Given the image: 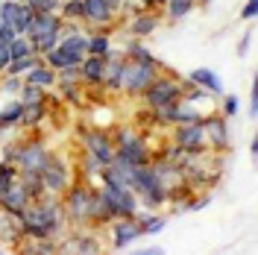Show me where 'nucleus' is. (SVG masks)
<instances>
[{
    "mask_svg": "<svg viewBox=\"0 0 258 255\" xmlns=\"http://www.w3.org/2000/svg\"><path fill=\"white\" fill-rule=\"evenodd\" d=\"M18 217H21L24 238H53V240H62L64 232L71 229V226H68V217H64L62 200H59V197H53V194H44V197L32 200L30 206L18 214Z\"/></svg>",
    "mask_w": 258,
    "mask_h": 255,
    "instance_id": "nucleus-1",
    "label": "nucleus"
},
{
    "mask_svg": "<svg viewBox=\"0 0 258 255\" xmlns=\"http://www.w3.org/2000/svg\"><path fill=\"white\" fill-rule=\"evenodd\" d=\"M258 114V85H252V91H249V117H255Z\"/></svg>",
    "mask_w": 258,
    "mask_h": 255,
    "instance_id": "nucleus-46",
    "label": "nucleus"
},
{
    "mask_svg": "<svg viewBox=\"0 0 258 255\" xmlns=\"http://www.w3.org/2000/svg\"><path fill=\"white\" fill-rule=\"evenodd\" d=\"M100 170H103V164L94 159V156H88V153H82V161H80V179H85V182H94L97 176H100Z\"/></svg>",
    "mask_w": 258,
    "mask_h": 255,
    "instance_id": "nucleus-34",
    "label": "nucleus"
},
{
    "mask_svg": "<svg viewBox=\"0 0 258 255\" xmlns=\"http://www.w3.org/2000/svg\"><path fill=\"white\" fill-rule=\"evenodd\" d=\"M170 141L176 144V147H182V150L194 153V156L209 150L203 120H197V123H176V126H173V132H170Z\"/></svg>",
    "mask_w": 258,
    "mask_h": 255,
    "instance_id": "nucleus-14",
    "label": "nucleus"
},
{
    "mask_svg": "<svg viewBox=\"0 0 258 255\" xmlns=\"http://www.w3.org/2000/svg\"><path fill=\"white\" fill-rule=\"evenodd\" d=\"M258 15V0H246V6L241 9V18L243 21H255Z\"/></svg>",
    "mask_w": 258,
    "mask_h": 255,
    "instance_id": "nucleus-41",
    "label": "nucleus"
},
{
    "mask_svg": "<svg viewBox=\"0 0 258 255\" xmlns=\"http://www.w3.org/2000/svg\"><path fill=\"white\" fill-rule=\"evenodd\" d=\"M97 197L103 200V206L112 211V217H138V211H141V200L135 197V191H132V188L103 185V182H100Z\"/></svg>",
    "mask_w": 258,
    "mask_h": 255,
    "instance_id": "nucleus-6",
    "label": "nucleus"
},
{
    "mask_svg": "<svg viewBox=\"0 0 258 255\" xmlns=\"http://www.w3.org/2000/svg\"><path fill=\"white\" fill-rule=\"evenodd\" d=\"M59 3L62 0H32L30 6L35 12H59Z\"/></svg>",
    "mask_w": 258,
    "mask_h": 255,
    "instance_id": "nucleus-40",
    "label": "nucleus"
},
{
    "mask_svg": "<svg viewBox=\"0 0 258 255\" xmlns=\"http://www.w3.org/2000/svg\"><path fill=\"white\" fill-rule=\"evenodd\" d=\"M103 71H106V56H85L80 62L82 88H103Z\"/></svg>",
    "mask_w": 258,
    "mask_h": 255,
    "instance_id": "nucleus-19",
    "label": "nucleus"
},
{
    "mask_svg": "<svg viewBox=\"0 0 258 255\" xmlns=\"http://www.w3.org/2000/svg\"><path fill=\"white\" fill-rule=\"evenodd\" d=\"M209 203H211L209 194H200V197H194V203L188 200V203L182 206V211H203V208H209Z\"/></svg>",
    "mask_w": 258,
    "mask_h": 255,
    "instance_id": "nucleus-39",
    "label": "nucleus"
},
{
    "mask_svg": "<svg viewBox=\"0 0 258 255\" xmlns=\"http://www.w3.org/2000/svg\"><path fill=\"white\" fill-rule=\"evenodd\" d=\"M74 167L59 156V153H50L44 167H41V182H44V194H53V197H62L68 191V185L74 182Z\"/></svg>",
    "mask_w": 258,
    "mask_h": 255,
    "instance_id": "nucleus-9",
    "label": "nucleus"
},
{
    "mask_svg": "<svg viewBox=\"0 0 258 255\" xmlns=\"http://www.w3.org/2000/svg\"><path fill=\"white\" fill-rule=\"evenodd\" d=\"M47 94H50V91H44V88L24 82V85H21V91H18V100H21V103H44Z\"/></svg>",
    "mask_w": 258,
    "mask_h": 255,
    "instance_id": "nucleus-35",
    "label": "nucleus"
},
{
    "mask_svg": "<svg viewBox=\"0 0 258 255\" xmlns=\"http://www.w3.org/2000/svg\"><path fill=\"white\" fill-rule=\"evenodd\" d=\"M59 200H62L68 226H74V229H91V226H88L91 200H94V185H91V182H85V179H74V182L68 185V191H64Z\"/></svg>",
    "mask_w": 258,
    "mask_h": 255,
    "instance_id": "nucleus-2",
    "label": "nucleus"
},
{
    "mask_svg": "<svg viewBox=\"0 0 258 255\" xmlns=\"http://www.w3.org/2000/svg\"><path fill=\"white\" fill-rule=\"evenodd\" d=\"M106 232H109V246H112L114 252L129 249L135 240L141 238V229H138L135 217H114L112 223L106 226Z\"/></svg>",
    "mask_w": 258,
    "mask_h": 255,
    "instance_id": "nucleus-15",
    "label": "nucleus"
},
{
    "mask_svg": "<svg viewBox=\"0 0 258 255\" xmlns=\"http://www.w3.org/2000/svg\"><path fill=\"white\" fill-rule=\"evenodd\" d=\"M123 56L132 59V62H159V59L144 47V38H132V35H129L126 47H123Z\"/></svg>",
    "mask_w": 258,
    "mask_h": 255,
    "instance_id": "nucleus-31",
    "label": "nucleus"
},
{
    "mask_svg": "<svg viewBox=\"0 0 258 255\" xmlns=\"http://www.w3.org/2000/svg\"><path fill=\"white\" fill-rule=\"evenodd\" d=\"M106 3H109L112 9H117V15H120V6H123V0H106Z\"/></svg>",
    "mask_w": 258,
    "mask_h": 255,
    "instance_id": "nucleus-47",
    "label": "nucleus"
},
{
    "mask_svg": "<svg viewBox=\"0 0 258 255\" xmlns=\"http://www.w3.org/2000/svg\"><path fill=\"white\" fill-rule=\"evenodd\" d=\"M144 252H147V255H161V249H159V246H147Z\"/></svg>",
    "mask_w": 258,
    "mask_h": 255,
    "instance_id": "nucleus-48",
    "label": "nucleus"
},
{
    "mask_svg": "<svg viewBox=\"0 0 258 255\" xmlns=\"http://www.w3.org/2000/svg\"><path fill=\"white\" fill-rule=\"evenodd\" d=\"M21 85H24V77H15V74H0V88H3V94L18 97Z\"/></svg>",
    "mask_w": 258,
    "mask_h": 255,
    "instance_id": "nucleus-37",
    "label": "nucleus"
},
{
    "mask_svg": "<svg viewBox=\"0 0 258 255\" xmlns=\"http://www.w3.org/2000/svg\"><path fill=\"white\" fill-rule=\"evenodd\" d=\"M203 129H206L209 150H214V153H229V147H232L229 117H223V114H206L203 117Z\"/></svg>",
    "mask_w": 258,
    "mask_h": 255,
    "instance_id": "nucleus-16",
    "label": "nucleus"
},
{
    "mask_svg": "<svg viewBox=\"0 0 258 255\" xmlns=\"http://www.w3.org/2000/svg\"><path fill=\"white\" fill-rule=\"evenodd\" d=\"M56 91L68 106H82V82H56Z\"/></svg>",
    "mask_w": 258,
    "mask_h": 255,
    "instance_id": "nucleus-32",
    "label": "nucleus"
},
{
    "mask_svg": "<svg viewBox=\"0 0 258 255\" xmlns=\"http://www.w3.org/2000/svg\"><path fill=\"white\" fill-rule=\"evenodd\" d=\"M112 138H114V156H117L120 161H126L129 167L150 164V159H153V147H150V141H147V135H141L138 129L120 126Z\"/></svg>",
    "mask_w": 258,
    "mask_h": 255,
    "instance_id": "nucleus-4",
    "label": "nucleus"
},
{
    "mask_svg": "<svg viewBox=\"0 0 258 255\" xmlns=\"http://www.w3.org/2000/svg\"><path fill=\"white\" fill-rule=\"evenodd\" d=\"M123 65H126V56L123 50H109L106 56V71H103V88L109 91H120V80H123Z\"/></svg>",
    "mask_w": 258,
    "mask_h": 255,
    "instance_id": "nucleus-20",
    "label": "nucleus"
},
{
    "mask_svg": "<svg viewBox=\"0 0 258 255\" xmlns=\"http://www.w3.org/2000/svg\"><path fill=\"white\" fill-rule=\"evenodd\" d=\"M50 156V147L41 135H27L24 141L15 144V153H12V164L18 170H38L44 167V161Z\"/></svg>",
    "mask_w": 258,
    "mask_h": 255,
    "instance_id": "nucleus-7",
    "label": "nucleus"
},
{
    "mask_svg": "<svg viewBox=\"0 0 258 255\" xmlns=\"http://www.w3.org/2000/svg\"><path fill=\"white\" fill-rule=\"evenodd\" d=\"M112 50V32L88 30V56H109Z\"/></svg>",
    "mask_w": 258,
    "mask_h": 255,
    "instance_id": "nucleus-27",
    "label": "nucleus"
},
{
    "mask_svg": "<svg viewBox=\"0 0 258 255\" xmlns=\"http://www.w3.org/2000/svg\"><path fill=\"white\" fill-rule=\"evenodd\" d=\"M194 9H197L194 0H167V3H164V15H167L170 24H176V21H182V18H188Z\"/></svg>",
    "mask_w": 258,
    "mask_h": 255,
    "instance_id": "nucleus-30",
    "label": "nucleus"
},
{
    "mask_svg": "<svg viewBox=\"0 0 258 255\" xmlns=\"http://www.w3.org/2000/svg\"><path fill=\"white\" fill-rule=\"evenodd\" d=\"M159 27H161V15L150 12V9H132V12H129L126 30H129L132 38H147V35H153Z\"/></svg>",
    "mask_w": 258,
    "mask_h": 255,
    "instance_id": "nucleus-17",
    "label": "nucleus"
},
{
    "mask_svg": "<svg viewBox=\"0 0 258 255\" xmlns=\"http://www.w3.org/2000/svg\"><path fill=\"white\" fill-rule=\"evenodd\" d=\"M24 82H30V85H38V88H44V91H53L56 88V71L44 65V59L38 65H32L30 71L24 74Z\"/></svg>",
    "mask_w": 258,
    "mask_h": 255,
    "instance_id": "nucleus-24",
    "label": "nucleus"
},
{
    "mask_svg": "<svg viewBox=\"0 0 258 255\" xmlns=\"http://www.w3.org/2000/svg\"><path fill=\"white\" fill-rule=\"evenodd\" d=\"M18 3H27V6H30V3H32V0H18Z\"/></svg>",
    "mask_w": 258,
    "mask_h": 255,
    "instance_id": "nucleus-50",
    "label": "nucleus"
},
{
    "mask_svg": "<svg viewBox=\"0 0 258 255\" xmlns=\"http://www.w3.org/2000/svg\"><path fill=\"white\" fill-rule=\"evenodd\" d=\"M135 197L144 203V208H161L167 206V191L161 188L159 176L150 164H141V167H132V185H129Z\"/></svg>",
    "mask_w": 258,
    "mask_h": 255,
    "instance_id": "nucleus-5",
    "label": "nucleus"
},
{
    "mask_svg": "<svg viewBox=\"0 0 258 255\" xmlns=\"http://www.w3.org/2000/svg\"><path fill=\"white\" fill-rule=\"evenodd\" d=\"M161 68H164L161 62H132V59H126V65H123V80H120V91L126 97H141L144 88L156 80V74H159Z\"/></svg>",
    "mask_w": 258,
    "mask_h": 255,
    "instance_id": "nucleus-8",
    "label": "nucleus"
},
{
    "mask_svg": "<svg viewBox=\"0 0 258 255\" xmlns=\"http://www.w3.org/2000/svg\"><path fill=\"white\" fill-rule=\"evenodd\" d=\"M18 182H21L24 191L30 194V200L44 197V182H41V173L38 170H18Z\"/></svg>",
    "mask_w": 258,
    "mask_h": 255,
    "instance_id": "nucleus-28",
    "label": "nucleus"
},
{
    "mask_svg": "<svg viewBox=\"0 0 258 255\" xmlns=\"http://www.w3.org/2000/svg\"><path fill=\"white\" fill-rule=\"evenodd\" d=\"M82 24L88 30L112 32L120 24V15H117V9H112L106 0H82Z\"/></svg>",
    "mask_w": 258,
    "mask_h": 255,
    "instance_id": "nucleus-12",
    "label": "nucleus"
},
{
    "mask_svg": "<svg viewBox=\"0 0 258 255\" xmlns=\"http://www.w3.org/2000/svg\"><path fill=\"white\" fill-rule=\"evenodd\" d=\"M18 32L12 30V27H6V24H0V44H9L12 38H15Z\"/></svg>",
    "mask_w": 258,
    "mask_h": 255,
    "instance_id": "nucleus-45",
    "label": "nucleus"
},
{
    "mask_svg": "<svg viewBox=\"0 0 258 255\" xmlns=\"http://www.w3.org/2000/svg\"><path fill=\"white\" fill-rule=\"evenodd\" d=\"M80 144H82V153L94 156L100 164H109L114 159V138H112V132H106V129H100V126L80 129Z\"/></svg>",
    "mask_w": 258,
    "mask_h": 255,
    "instance_id": "nucleus-10",
    "label": "nucleus"
},
{
    "mask_svg": "<svg viewBox=\"0 0 258 255\" xmlns=\"http://www.w3.org/2000/svg\"><path fill=\"white\" fill-rule=\"evenodd\" d=\"M64 24H82V0H62L59 3V12Z\"/></svg>",
    "mask_w": 258,
    "mask_h": 255,
    "instance_id": "nucleus-33",
    "label": "nucleus"
},
{
    "mask_svg": "<svg viewBox=\"0 0 258 255\" xmlns=\"http://www.w3.org/2000/svg\"><path fill=\"white\" fill-rule=\"evenodd\" d=\"M9 62H12V50H9V44H0V74H6Z\"/></svg>",
    "mask_w": 258,
    "mask_h": 255,
    "instance_id": "nucleus-42",
    "label": "nucleus"
},
{
    "mask_svg": "<svg viewBox=\"0 0 258 255\" xmlns=\"http://www.w3.org/2000/svg\"><path fill=\"white\" fill-rule=\"evenodd\" d=\"M138 229H141V238L144 235H159V232H164V226H167V220L161 217V214H156V211H138Z\"/></svg>",
    "mask_w": 258,
    "mask_h": 255,
    "instance_id": "nucleus-29",
    "label": "nucleus"
},
{
    "mask_svg": "<svg viewBox=\"0 0 258 255\" xmlns=\"http://www.w3.org/2000/svg\"><path fill=\"white\" fill-rule=\"evenodd\" d=\"M220 100H223V109H220V114H223V117H235V114H238V106H241L238 94H223Z\"/></svg>",
    "mask_w": 258,
    "mask_h": 255,
    "instance_id": "nucleus-38",
    "label": "nucleus"
},
{
    "mask_svg": "<svg viewBox=\"0 0 258 255\" xmlns=\"http://www.w3.org/2000/svg\"><path fill=\"white\" fill-rule=\"evenodd\" d=\"M188 82L197 85V88H203V91H209L211 97H223V80H220V74H214L211 68H194L191 74H188Z\"/></svg>",
    "mask_w": 258,
    "mask_h": 255,
    "instance_id": "nucleus-22",
    "label": "nucleus"
},
{
    "mask_svg": "<svg viewBox=\"0 0 258 255\" xmlns=\"http://www.w3.org/2000/svg\"><path fill=\"white\" fill-rule=\"evenodd\" d=\"M50 114L47 109V100L44 103H24V112H21V129H38L44 123V117Z\"/></svg>",
    "mask_w": 258,
    "mask_h": 255,
    "instance_id": "nucleus-25",
    "label": "nucleus"
},
{
    "mask_svg": "<svg viewBox=\"0 0 258 255\" xmlns=\"http://www.w3.org/2000/svg\"><path fill=\"white\" fill-rule=\"evenodd\" d=\"M9 50H12V59H18V56H32L35 53V44H32V38H27V35H15L9 41Z\"/></svg>",
    "mask_w": 258,
    "mask_h": 255,
    "instance_id": "nucleus-36",
    "label": "nucleus"
},
{
    "mask_svg": "<svg viewBox=\"0 0 258 255\" xmlns=\"http://www.w3.org/2000/svg\"><path fill=\"white\" fill-rule=\"evenodd\" d=\"M194 3H197V6H211L214 0H194Z\"/></svg>",
    "mask_w": 258,
    "mask_h": 255,
    "instance_id": "nucleus-49",
    "label": "nucleus"
},
{
    "mask_svg": "<svg viewBox=\"0 0 258 255\" xmlns=\"http://www.w3.org/2000/svg\"><path fill=\"white\" fill-rule=\"evenodd\" d=\"M0 24H3V21H0Z\"/></svg>",
    "mask_w": 258,
    "mask_h": 255,
    "instance_id": "nucleus-52",
    "label": "nucleus"
},
{
    "mask_svg": "<svg viewBox=\"0 0 258 255\" xmlns=\"http://www.w3.org/2000/svg\"><path fill=\"white\" fill-rule=\"evenodd\" d=\"M64 30V21L56 12H35L32 15V24L27 30V38H41V35H53V32H62Z\"/></svg>",
    "mask_w": 258,
    "mask_h": 255,
    "instance_id": "nucleus-21",
    "label": "nucleus"
},
{
    "mask_svg": "<svg viewBox=\"0 0 258 255\" xmlns=\"http://www.w3.org/2000/svg\"><path fill=\"white\" fill-rule=\"evenodd\" d=\"M141 9H150V12H159V9H164V3L167 0H135Z\"/></svg>",
    "mask_w": 258,
    "mask_h": 255,
    "instance_id": "nucleus-43",
    "label": "nucleus"
},
{
    "mask_svg": "<svg viewBox=\"0 0 258 255\" xmlns=\"http://www.w3.org/2000/svg\"><path fill=\"white\" fill-rule=\"evenodd\" d=\"M56 47L62 50V56L68 59V65L80 68V62L88 56V30H82L80 24H64L62 38Z\"/></svg>",
    "mask_w": 258,
    "mask_h": 255,
    "instance_id": "nucleus-11",
    "label": "nucleus"
},
{
    "mask_svg": "<svg viewBox=\"0 0 258 255\" xmlns=\"http://www.w3.org/2000/svg\"><path fill=\"white\" fill-rule=\"evenodd\" d=\"M21 112H24V103L21 100H6L3 103V109H0V135L6 132V129H12L21 123Z\"/></svg>",
    "mask_w": 258,
    "mask_h": 255,
    "instance_id": "nucleus-26",
    "label": "nucleus"
},
{
    "mask_svg": "<svg viewBox=\"0 0 258 255\" xmlns=\"http://www.w3.org/2000/svg\"><path fill=\"white\" fill-rule=\"evenodd\" d=\"M0 243H3V246H12V249H18V246L24 243L21 217L12 214V211H6L3 206H0Z\"/></svg>",
    "mask_w": 258,
    "mask_h": 255,
    "instance_id": "nucleus-18",
    "label": "nucleus"
},
{
    "mask_svg": "<svg viewBox=\"0 0 258 255\" xmlns=\"http://www.w3.org/2000/svg\"><path fill=\"white\" fill-rule=\"evenodd\" d=\"M106 249L100 235H94V229H74L64 232V238L59 240V252H74V255H100Z\"/></svg>",
    "mask_w": 258,
    "mask_h": 255,
    "instance_id": "nucleus-13",
    "label": "nucleus"
},
{
    "mask_svg": "<svg viewBox=\"0 0 258 255\" xmlns=\"http://www.w3.org/2000/svg\"><path fill=\"white\" fill-rule=\"evenodd\" d=\"M0 252H3V249H0Z\"/></svg>",
    "mask_w": 258,
    "mask_h": 255,
    "instance_id": "nucleus-51",
    "label": "nucleus"
},
{
    "mask_svg": "<svg viewBox=\"0 0 258 255\" xmlns=\"http://www.w3.org/2000/svg\"><path fill=\"white\" fill-rule=\"evenodd\" d=\"M252 41H255V32L249 30V32H246V35H243V38H241V44H238V56H243L246 50L252 47Z\"/></svg>",
    "mask_w": 258,
    "mask_h": 255,
    "instance_id": "nucleus-44",
    "label": "nucleus"
},
{
    "mask_svg": "<svg viewBox=\"0 0 258 255\" xmlns=\"http://www.w3.org/2000/svg\"><path fill=\"white\" fill-rule=\"evenodd\" d=\"M30 203H32L30 194L21 188V182H18V179H15V182H12V185H9L3 194H0V206L6 208V211H12V214H21V211L30 206Z\"/></svg>",
    "mask_w": 258,
    "mask_h": 255,
    "instance_id": "nucleus-23",
    "label": "nucleus"
},
{
    "mask_svg": "<svg viewBox=\"0 0 258 255\" xmlns=\"http://www.w3.org/2000/svg\"><path fill=\"white\" fill-rule=\"evenodd\" d=\"M185 85H188V80H179L176 74H170L167 68H161L159 74H156V80L144 88L141 103H144L147 112H153L159 106H167L173 100H182L185 97Z\"/></svg>",
    "mask_w": 258,
    "mask_h": 255,
    "instance_id": "nucleus-3",
    "label": "nucleus"
}]
</instances>
